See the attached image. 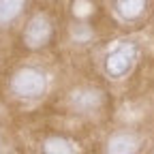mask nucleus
<instances>
[{
    "instance_id": "5",
    "label": "nucleus",
    "mask_w": 154,
    "mask_h": 154,
    "mask_svg": "<svg viewBox=\"0 0 154 154\" xmlns=\"http://www.w3.org/2000/svg\"><path fill=\"white\" fill-rule=\"evenodd\" d=\"M139 139L133 133H116L107 141V154H135Z\"/></svg>"
},
{
    "instance_id": "6",
    "label": "nucleus",
    "mask_w": 154,
    "mask_h": 154,
    "mask_svg": "<svg viewBox=\"0 0 154 154\" xmlns=\"http://www.w3.org/2000/svg\"><path fill=\"white\" fill-rule=\"evenodd\" d=\"M43 152L45 154H75V148L71 146V141H66L64 137H47L43 141Z\"/></svg>"
},
{
    "instance_id": "8",
    "label": "nucleus",
    "mask_w": 154,
    "mask_h": 154,
    "mask_svg": "<svg viewBox=\"0 0 154 154\" xmlns=\"http://www.w3.org/2000/svg\"><path fill=\"white\" fill-rule=\"evenodd\" d=\"M24 2H0V26H5L22 13Z\"/></svg>"
},
{
    "instance_id": "3",
    "label": "nucleus",
    "mask_w": 154,
    "mask_h": 154,
    "mask_svg": "<svg viewBox=\"0 0 154 154\" xmlns=\"http://www.w3.org/2000/svg\"><path fill=\"white\" fill-rule=\"evenodd\" d=\"M135 58H137V47H135L133 43H124V45H120L116 51H111L107 56L105 69H107V73L111 77H122L124 73L131 71Z\"/></svg>"
},
{
    "instance_id": "1",
    "label": "nucleus",
    "mask_w": 154,
    "mask_h": 154,
    "mask_svg": "<svg viewBox=\"0 0 154 154\" xmlns=\"http://www.w3.org/2000/svg\"><path fill=\"white\" fill-rule=\"evenodd\" d=\"M47 88V77L34 66H22L11 77V90L19 99H36Z\"/></svg>"
},
{
    "instance_id": "4",
    "label": "nucleus",
    "mask_w": 154,
    "mask_h": 154,
    "mask_svg": "<svg viewBox=\"0 0 154 154\" xmlns=\"http://www.w3.org/2000/svg\"><path fill=\"white\" fill-rule=\"evenodd\" d=\"M103 94L96 88H79L71 94V107L77 113H92L101 107Z\"/></svg>"
},
{
    "instance_id": "2",
    "label": "nucleus",
    "mask_w": 154,
    "mask_h": 154,
    "mask_svg": "<svg viewBox=\"0 0 154 154\" xmlns=\"http://www.w3.org/2000/svg\"><path fill=\"white\" fill-rule=\"evenodd\" d=\"M51 22H49V17L43 15V13H36L30 17V22L26 24V30H24V43L26 47L30 49H41L49 43V38H51Z\"/></svg>"
},
{
    "instance_id": "7",
    "label": "nucleus",
    "mask_w": 154,
    "mask_h": 154,
    "mask_svg": "<svg viewBox=\"0 0 154 154\" xmlns=\"http://www.w3.org/2000/svg\"><path fill=\"white\" fill-rule=\"evenodd\" d=\"M116 9H118V13H120V17H124V19H137L141 13H143V9H146V2H141V0H120V2H116Z\"/></svg>"
}]
</instances>
